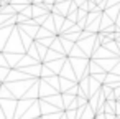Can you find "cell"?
I'll return each mask as SVG.
<instances>
[{"label":"cell","mask_w":120,"mask_h":119,"mask_svg":"<svg viewBox=\"0 0 120 119\" xmlns=\"http://www.w3.org/2000/svg\"><path fill=\"white\" fill-rule=\"evenodd\" d=\"M104 94H105V98H107V101H113L115 99V94H113V89L112 88H109V86H104Z\"/></svg>","instance_id":"obj_1"},{"label":"cell","mask_w":120,"mask_h":119,"mask_svg":"<svg viewBox=\"0 0 120 119\" xmlns=\"http://www.w3.org/2000/svg\"><path fill=\"white\" fill-rule=\"evenodd\" d=\"M107 107V112H110L112 116H113V112H115V101H107V104H105Z\"/></svg>","instance_id":"obj_2"}]
</instances>
